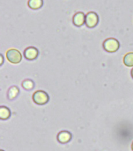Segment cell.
Masks as SVG:
<instances>
[{
    "label": "cell",
    "mask_w": 133,
    "mask_h": 151,
    "mask_svg": "<svg viewBox=\"0 0 133 151\" xmlns=\"http://www.w3.org/2000/svg\"><path fill=\"white\" fill-rule=\"evenodd\" d=\"M119 47V42L116 39H114V38L107 39L103 42V48L108 52L117 51Z\"/></svg>",
    "instance_id": "6da1fadb"
},
{
    "label": "cell",
    "mask_w": 133,
    "mask_h": 151,
    "mask_svg": "<svg viewBox=\"0 0 133 151\" xmlns=\"http://www.w3.org/2000/svg\"><path fill=\"white\" fill-rule=\"evenodd\" d=\"M6 58L9 62L13 64H17L21 61L22 56L19 50L16 49H10L6 52Z\"/></svg>",
    "instance_id": "7a4b0ae2"
},
{
    "label": "cell",
    "mask_w": 133,
    "mask_h": 151,
    "mask_svg": "<svg viewBox=\"0 0 133 151\" xmlns=\"http://www.w3.org/2000/svg\"><path fill=\"white\" fill-rule=\"evenodd\" d=\"M33 101L38 105H44L49 101V96L46 92L38 91L33 94Z\"/></svg>",
    "instance_id": "3957f363"
},
{
    "label": "cell",
    "mask_w": 133,
    "mask_h": 151,
    "mask_svg": "<svg viewBox=\"0 0 133 151\" xmlns=\"http://www.w3.org/2000/svg\"><path fill=\"white\" fill-rule=\"evenodd\" d=\"M99 17L95 12H89L85 16V24L89 28H93L98 24Z\"/></svg>",
    "instance_id": "277c9868"
},
{
    "label": "cell",
    "mask_w": 133,
    "mask_h": 151,
    "mask_svg": "<svg viewBox=\"0 0 133 151\" xmlns=\"http://www.w3.org/2000/svg\"><path fill=\"white\" fill-rule=\"evenodd\" d=\"M73 22L76 26H82L85 23V15L82 12H78L73 17Z\"/></svg>",
    "instance_id": "5b68a950"
},
{
    "label": "cell",
    "mask_w": 133,
    "mask_h": 151,
    "mask_svg": "<svg viewBox=\"0 0 133 151\" xmlns=\"http://www.w3.org/2000/svg\"><path fill=\"white\" fill-rule=\"evenodd\" d=\"M38 51L35 47H28L24 50V56L28 60H33L37 58Z\"/></svg>",
    "instance_id": "8992f818"
},
{
    "label": "cell",
    "mask_w": 133,
    "mask_h": 151,
    "mask_svg": "<svg viewBox=\"0 0 133 151\" xmlns=\"http://www.w3.org/2000/svg\"><path fill=\"white\" fill-rule=\"evenodd\" d=\"M71 139V134L68 132H60L57 135V140L60 143H67Z\"/></svg>",
    "instance_id": "52a82bcc"
},
{
    "label": "cell",
    "mask_w": 133,
    "mask_h": 151,
    "mask_svg": "<svg viewBox=\"0 0 133 151\" xmlns=\"http://www.w3.org/2000/svg\"><path fill=\"white\" fill-rule=\"evenodd\" d=\"M43 5V0H29L28 6L33 9H38L41 8Z\"/></svg>",
    "instance_id": "ba28073f"
},
{
    "label": "cell",
    "mask_w": 133,
    "mask_h": 151,
    "mask_svg": "<svg viewBox=\"0 0 133 151\" xmlns=\"http://www.w3.org/2000/svg\"><path fill=\"white\" fill-rule=\"evenodd\" d=\"M10 116V111L7 107L2 106L0 108V118L2 120H6Z\"/></svg>",
    "instance_id": "9c48e42d"
},
{
    "label": "cell",
    "mask_w": 133,
    "mask_h": 151,
    "mask_svg": "<svg viewBox=\"0 0 133 151\" xmlns=\"http://www.w3.org/2000/svg\"><path fill=\"white\" fill-rule=\"evenodd\" d=\"M19 94V89L16 87L14 86V87H11L9 88V90L8 91V98L10 100H13L16 98Z\"/></svg>",
    "instance_id": "30bf717a"
},
{
    "label": "cell",
    "mask_w": 133,
    "mask_h": 151,
    "mask_svg": "<svg viewBox=\"0 0 133 151\" xmlns=\"http://www.w3.org/2000/svg\"><path fill=\"white\" fill-rule=\"evenodd\" d=\"M124 63L125 65L132 67L133 66V53H128L124 57Z\"/></svg>",
    "instance_id": "8fae6325"
},
{
    "label": "cell",
    "mask_w": 133,
    "mask_h": 151,
    "mask_svg": "<svg viewBox=\"0 0 133 151\" xmlns=\"http://www.w3.org/2000/svg\"><path fill=\"white\" fill-rule=\"evenodd\" d=\"M22 86H23V88H25V89L31 90L32 89L33 87H34V83H33V81H31V80H26L23 82Z\"/></svg>",
    "instance_id": "7c38bea8"
},
{
    "label": "cell",
    "mask_w": 133,
    "mask_h": 151,
    "mask_svg": "<svg viewBox=\"0 0 133 151\" xmlns=\"http://www.w3.org/2000/svg\"><path fill=\"white\" fill-rule=\"evenodd\" d=\"M3 61H4V59H3V56H2V54L0 55V65H2L3 63Z\"/></svg>",
    "instance_id": "4fadbf2b"
},
{
    "label": "cell",
    "mask_w": 133,
    "mask_h": 151,
    "mask_svg": "<svg viewBox=\"0 0 133 151\" xmlns=\"http://www.w3.org/2000/svg\"><path fill=\"white\" fill-rule=\"evenodd\" d=\"M132 76L133 77V68H132Z\"/></svg>",
    "instance_id": "5bb4252c"
},
{
    "label": "cell",
    "mask_w": 133,
    "mask_h": 151,
    "mask_svg": "<svg viewBox=\"0 0 133 151\" xmlns=\"http://www.w3.org/2000/svg\"><path fill=\"white\" fill-rule=\"evenodd\" d=\"M132 150H133V142H132Z\"/></svg>",
    "instance_id": "9a60e30c"
},
{
    "label": "cell",
    "mask_w": 133,
    "mask_h": 151,
    "mask_svg": "<svg viewBox=\"0 0 133 151\" xmlns=\"http://www.w3.org/2000/svg\"><path fill=\"white\" fill-rule=\"evenodd\" d=\"M1 151H3V150H1Z\"/></svg>",
    "instance_id": "2e32d148"
}]
</instances>
